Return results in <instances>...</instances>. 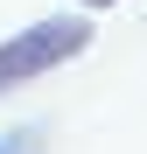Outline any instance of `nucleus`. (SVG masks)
I'll return each instance as SVG.
<instances>
[{"instance_id": "3", "label": "nucleus", "mask_w": 147, "mask_h": 154, "mask_svg": "<svg viewBox=\"0 0 147 154\" xmlns=\"http://www.w3.org/2000/svg\"><path fill=\"white\" fill-rule=\"evenodd\" d=\"M0 154H7V147H0Z\"/></svg>"}, {"instance_id": "1", "label": "nucleus", "mask_w": 147, "mask_h": 154, "mask_svg": "<svg viewBox=\"0 0 147 154\" xmlns=\"http://www.w3.org/2000/svg\"><path fill=\"white\" fill-rule=\"evenodd\" d=\"M91 49V21L77 14H49V21H28V28H14L0 42V98L35 84V77H56L63 63H77Z\"/></svg>"}, {"instance_id": "2", "label": "nucleus", "mask_w": 147, "mask_h": 154, "mask_svg": "<svg viewBox=\"0 0 147 154\" xmlns=\"http://www.w3.org/2000/svg\"><path fill=\"white\" fill-rule=\"evenodd\" d=\"M77 7H119V0H77Z\"/></svg>"}]
</instances>
